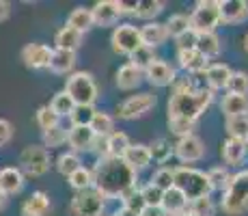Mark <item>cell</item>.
<instances>
[{"mask_svg": "<svg viewBox=\"0 0 248 216\" xmlns=\"http://www.w3.org/2000/svg\"><path fill=\"white\" fill-rule=\"evenodd\" d=\"M166 31H169V37H181L184 33L190 31V17L184 16V13H175V16L169 17V22H166Z\"/></svg>", "mask_w": 248, "mask_h": 216, "instance_id": "e575fe53", "label": "cell"}, {"mask_svg": "<svg viewBox=\"0 0 248 216\" xmlns=\"http://www.w3.org/2000/svg\"><path fill=\"white\" fill-rule=\"evenodd\" d=\"M11 138H13V126L7 119H0V147L7 145Z\"/></svg>", "mask_w": 248, "mask_h": 216, "instance_id": "f5cc1de1", "label": "cell"}, {"mask_svg": "<svg viewBox=\"0 0 248 216\" xmlns=\"http://www.w3.org/2000/svg\"><path fill=\"white\" fill-rule=\"evenodd\" d=\"M65 93L74 100L76 106H93L99 98L97 84H95L93 76L89 71H76L67 78L65 84Z\"/></svg>", "mask_w": 248, "mask_h": 216, "instance_id": "5b68a950", "label": "cell"}, {"mask_svg": "<svg viewBox=\"0 0 248 216\" xmlns=\"http://www.w3.org/2000/svg\"><path fill=\"white\" fill-rule=\"evenodd\" d=\"M205 78H207L209 91H216V89H227V83L231 78V69L225 63H214L207 65L205 69Z\"/></svg>", "mask_w": 248, "mask_h": 216, "instance_id": "d4e9b609", "label": "cell"}, {"mask_svg": "<svg viewBox=\"0 0 248 216\" xmlns=\"http://www.w3.org/2000/svg\"><path fill=\"white\" fill-rule=\"evenodd\" d=\"M214 102V91L209 89H197L190 83H181L177 84L175 93L169 100V117H177V119H188L194 121L212 106Z\"/></svg>", "mask_w": 248, "mask_h": 216, "instance_id": "7a4b0ae2", "label": "cell"}, {"mask_svg": "<svg viewBox=\"0 0 248 216\" xmlns=\"http://www.w3.org/2000/svg\"><path fill=\"white\" fill-rule=\"evenodd\" d=\"M147 147H149L151 160H155V162H166L170 156H173V145H170L166 138H158V141H154Z\"/></svg>", "mask_w": 248, "mask_h": 216, "instance_id": "f35d334b", "label": "cell"}, {"mask_svg": "<svg viewBox=\"0 0 248 216\" xmlns=\"http://www.w3.org/2000/svg\"><path fill=\"white\" fill-rule=\"evenodd\" d=\"M222 210L231 216L244 214L248 210V171L231 175L225 195H222Z\"/></svg>", "mask_w": 248, "mask_h": 216, "instance_id": "277c9868", "label": "cell"}, {"mask_svg": "<svg viewBox=\"0 0 248 216\" xmlns=\"http://www.w3.org/2000/svg\"><path fill=\"white\" fill-rule=\"evenodd\" d=\"M91 130L95 132L97 138H108L114 132V119L108 113L95 110V117H93V121H91Z\"/></svg>", "mask_w": 248, "mask_h": 216, "instance_id": "1f68e13d", "label": "cell"}, {"mask_svg": "<svg viewBox=\"0 0 248 216\" xmlns=\"http://www.w3.org/2000/svg\"><path fill=\"white\" fill-rule=\"evenodd\" d=\"M225 128H227L229 138L248 141V115H240V117H227Z\"/></svg>", "mask_w": 248, "mask_h": 216, "instance_id": "d6a6232c", "label": "cell"}, {"mask_svg": "<svg viewBox=\"0 0 248 216\" xmlns=\"http://www.w3.org/2000/svg\"><path fill=\"white\" fill-rule=\"evenodd\" d=\"M112 216H140V214H136V212H132V210H127V208H121V210H117Z\"/></svg>", "mask_w": 248, "mask_h": 216, "instance_id": "6f0895ef", "label": "cell"}, {"mask_svg": "<svg viewBox=\"0 0 248 216\" xmlns=\"http://www.w3.org/2000/svg\"><path fill=\"white\" fill-rule=\"evenodd\" d=\"M121 199H123V208H127V210H132V212H136V214H140L142 210L147 208L145 205V199H142V195H140V190L136 188H130L125 195H121Z\"/></svg>", "mask_w": 248, "mask_h": 216, "instance_id": "ee69618b", "label": "cell"}, {"mask_svg": "<svg viewBox=\"0 0 248 216\" xmlns=\"http://www.w3.org/2000/svg\"><path fill=\"white\" fill-rule=\"evenodd\" d=\"M9 11H11V7H9V2H4V0H0V22H4L9 17Z\"/></svg>", "mask_w": 248, "mask_h": 216, "instance_id": "9f6ffc18", "label": "cell"}, {"mask_svg": "<svg viewBox=\"0 0 248 216\" xmlns=\"http://www.w3.org/2000/svg\"><path fill=\"white\" fill-rule=\"evenodd\" d=\"M188 208L192 216H214V201L209 197H199V199L190 201Z\"/></svg>", "mask_w": 248, "mask_h": 216, "instance_id": "bcb514c9", "label": "cell"}, {"mask_svg": "<svg viewBox=\"0 0 248 216\" xmlns=\"http://www.w3.org/2000/svg\"><path fill=\"white\" fill-rule=\"evenodd\" d=\"M52 59V48H47L46 43H28L22 50V61L31 69H46L50 67Z\"/></svg>", "mask_w": 248, "mask_h": 216, "instance_id": "7c38bea8", "label": "cell"}, {"mask_svg": "<svg viewBox=\"0 0 248 216\" xmlns=\"http://www.w3.org/2000/svg\"><path fill=\"white\" fill-rule=\"evenodd\" d=\"M67 26L84 35V33H87L91 26H95V22H93V13H91V9H84V7L74 9V11L69 13V17H67Z\"/></svg>", "mask_w": 248, "mask_h": 216, "instance_id": "f546056e", "label": "cell"}, {"mask_svg": "<svg viewBox=\"0 0 248 216\" xmlns=\"http://www.w3.org/2000/svg\"><path fill=\"white\" fill-rule=\"evenodd\" d=\"M63 143H67V128L56 126L52 130H46L44 132V145L46 147H61Z\"/></svg>", "mask_w": 248, "mask_h": 216, "instance_id": "f6af8a7d", "label": "cell"}, {"mask_svg": "<svg viewBox=\"0 0 248 216\" xmlns=\"http://www.w3.org/2000/svg\"><path fill=\"white\" fill-rule=\"evenodd\" d=\"M173 216H192V214H190L188 210H184V212H179V214H173Z\"/></svg>", "mask_w": 248, "mask_h": 216, "instance_id": "91938a15", "label": "cell"}, {"mask_svg": "<svg viewBox=\"0 0 248 216\" xmlns=\"http://www.w3.org/2000/svg\"><path fill=\"white\" fill-rule=\"evenodd\" d=\"M71 216H102L104 214V197L95 188L76 193V197L69 203Z\"/></svg>", "mask_w": 248, "mask_h": 216, "instance_id": "ba28073f", "label": "cell"}, {"mask_svg": "<svg viewBox=\"0 0 248 216\" xmlns=\"http://www.w3.org/2000/svg\"><path fill=\"white\" fill-rule=\"evenodd\" d=\"M136 186V171L127 165L123 158L104 156L97 160L93 169V188L104 199L125 195Z\"/></svg>", "mask_w": 248, "mask_h": 216, "instance_id": "6da1fadb", "label": "cell"}, {"mask_svg": "<svg viewBox=\"0 0 248 216\" xmlns=\"http://www.w3.org/2000/svg\"><path fill=\"white\" fill-rule=\"evenodd\" d=\"M248 156V143L246 141H237V138H227L222 143V160L231 166H237L246 160Z\"/></svg>", "mask_w": 248, "mask_h": 216, "instance_id": "e0dca14e", "label": "cell"}, {"mask_svg": "<svg viewBox=\"0 0 248 216\" xmlns=\"http://www.w3.org/2000/svg\"><path fill=\"white\" fill-rule=\"evenodd\" d=\"M177 61H179L181 69H186L188 74H201V71L207 69V59H205L197 48H194V50H179Z\"/></svg>", "mask_w": 248, "mask_h": 216, "instance_id": "d6986e66", "label": "cell"}, {"mask_svg": "<svg viewBox=\"0 0 248 216\" xmlns=\"http://www.w3.org/2000/svg\"><path fill=\"white\" fill-rule=\"evenodd\" d=\"M95 117V108L93 106H76L71 110L69 119H71V126H91Z\"/></svg>", "mask_w": 248, "mask_h": 216, "instance_id": "7dc6e473", "label": "cell"}, {"mask_svg": "<svg viewBox=\"0 0 248 216\" xmlns=\"http://www.w3.org/2000/svg\"><path fill=\"white\" fill-rule=\"evenodd\" d=\"M130 138H127L125 132H112L110 136L106 138V156L112 158H123V153L130 147Z\"/></svg>", "mask_w": 248, "mask_h": 216, "instance_id": "4dcf8cb0", "label": "cell"}, {"mask_svg": "<svg viewBox=\"0 0 248 216\" xmlns=\"http://www.w3.org/2000/svg\"><path fill=\"white\" fill-rule=\"evenodd\" d=\"M218 13H220V22L240 24L248 17V2H244V0H220Z\"/></svg>", "mask_w": 248, "mask_h": 216, "instance_id": "4fadbf2b", "label": "cell"}, {"mask_svg": "<svg viewBox=\"0 0 248 216\" xmlns=\"http://www.w3.org/2000/svg\"><path fill=\"white\" fill-rule=\"evenodd\" d=\"M169 39V31H166V24L160 22H147L140 28V41L147 48H158Z\"/></svg>", "mask_w": 248, "mask_h": 216, "instance_id": "ac0fdd59", "label": "cell"}, {"mask_svg": "<svg viewBox=\"0 0 248 216\" xmlns=\"http://www.w3.org/2000/svg\"><path fill=\"white\" fill-rule=\"evenodd\" d=\"M140 216H169V214H166L162 208H145L140 212Z\"/></svg>", "mask_w": 248, "mask_h": 216, "instance_id": "11a10c76", "label": "cell"}, {"mask_svg": "<svg viewBox=\"0 0 248 216\" xmlns=\"http://www.w3.org/2000/svg\"><path fill=\"white\" fill-rule=\"evenodd\" d=\"M192 128H194V121H188V119H177V117H169V130L173 134H177L179 138L192 134Z\"/></svg>", "mask_w": 248, "mask_h": 216, "instance_id": "f907efd6", "label": "cell"}, {"mask_svg": "<svg viewBox=\"0 0 248 216\" xmlns=\"http://www.w3.org/2000/svg\"><path fill=\"white\" fill-rule=\"evenodd\" d=\"M154 61H158V59H155V54H154V48H147V46H140L134 54L130 56V63L136 65L140 71H145L147 67L154 63Z\"/></svg>", "mask_w": 248, "mask_h": 216, "instance_id": "ab89813d", "label": "cell"}, {"mask_svg": "<svg viewBox=\"0 0 248 216\" xmlns=\"http://www.w3.org/2000/svg\"><path fill=\"white\" fill-rule=\"evenodd\" d=\"M218 24H220V13H218L216 0H201L194 4V11L190 13V28L197 35L214 33Z\"/></svg>", "mask_w": 248, "mask_h": 216, "instance_id": "8992f818", "label": "cell"}, {"mask_svg": "<svg viewBox=\"0 0 248 216\" xmlns=\"http://www.w3.org/2000/svg\"><path fill=\"white\" fill-rule=\"evenodd\" d=\"M244 46H246V52H248V35H246V41H244Z\"/></svg>", "mask_w": 248, "mask_h": 216, "instance_id": "94428289", "label": "cell"}, {"mask_svg": "<svg viewBox=\"0 0 248 216\" xmlns=\"http://www.w3.org/2000/svg\"><path fill=\"white\" fill-rule=\"evenodd\" d=\"M197 50L201 52L205 59H214V56H218L222 50L220 37H218L216 33H203V35L197 37Z\"/></svg>", "mask_w": 248, "mask_h": 216, "instance_id": "f1b7e54d", "label": "cell"}, {"mask_svg": "<svg viewBox=\"0 0 248 216\" xmlns=\"http://www.w3.org/2000/svg\"><path fill=\"white\" fill-rule=\"evenodd\" d=\"M80 166H82V162H80V158L76 156L74 151H67V153H61L59 160H56V169H59L61 175L69 177L74 171H78Z\"/></svg>", "mask_w": 248, "mask_h": 216, "instance_id": "8d00e7d4", "label": "cell"}, {"mask_svg": "<svg viewBox=\"0 0 248 216\" xmlns=\"http://www.w3.org/2000/svg\"><path fill=\"white\" fill-rule=\"evenodd\" d=\"M69 186H71L74 190H78V193L93 188V171H89V169H84V166H80L78 171H74V173L69 175Z\"/></svg>", "mask_w": 248, "mask_h": 216, "instance_id": "836d02e7", "label": "cell"}, {"mask_svg": "<svg viewBox=\"0 0 248 216\" xmlns=\"http://www.w3.org/2000/svg\"><path fill=\"white\" fill-rule=\"evenodd\" d=\"M151 184L154 186H158V188L164 193V190H169V188H173L175 186V173L173 169H158L154 173V177H151Z\"/></svg>", "mask_w": 248, "mask_h": 216, "instance_id": "c3c4849f", "label": "cell"}, {"mask_svg": "<svg viewBox=\"0 0 248 216\" xmlns=\"http://www.w3.org/2000/svg\"><path fill=\"white\" fill-rule=\"evenodd\" d=\"M4 205H7V195L0 193V210H4Z\"/></svg>", "mask_w": 248, "mask_h": 216, "instance_id": "680465c9", "label": "cell"}, {"mask_svg": "<svg viewBox=\"0 0 248 216\" xmlns=\"http://www.w3.org/2000/svg\"><path fill=\"white\" fill-rule=\"evenodd\" d=\"M20 165H22V169L32 177L46 175V173L50 171V153H47L46 147L28 145V147H24L20 153Z\"/></svg>", "mask_w": 248, "mask_h": 216, "instance_id": "9c48e42d", "label": "cell"}, {"mask_svg": "<svg viewBox=\"0 0 248 216\" xmlns=\"http://www.w3.org/2000/svg\"><path fill=\"white\" fill-rule=\"evenodd\" d=\"M173 173H175V188H179L186 195L188 203L199 199V197H209V193H212L207 173L199 169H190V166H177V169H173Z\"/></svg>", "mask_w": 248, "mask_h": 216, "instance_id": "3957f363", "label": "cell"}, {"mask_svg": "<svg viewBox=\"0 0 248 216\" xmlns=\"http://www.w3.org/2000/svg\"><path fill=\"white\" fill-rule=\"evenodd\" d=\"M82 39L84 35L69 26H63L54 37V43H56V50H67V52H76L80 46H82Z\"/></svg>", "mask_w": 248, "mask_h": 216, "instance_id": "484cf974", "label": "cell"}, {"mask_svg": "<svg viewBox=\"0 0 248 216\" xmlns=\"http://www.w3.org/2000/svg\"><path fill=\"white\" fill-rule=\"evenodd\" d=\"M24 188V175L16 166H7L0 171V193L4 195H17Z\"/></svg>", "mask_w": 248, "mask_h": 216, "instance_id": "44dd1931", "label": "cell"}, {"mask_svg": "<svg viewBox=\"0 0 248 216\" xmlns=\"http://www.w3.org/2000/svg\"><path fill=\"white\" fill-rule=\"evenodd\" d=\"M246 143H248V141H246Z\"/></svg>", "mask_w": 248, "mask_h": 216, "instance_id": "6125c7cd", "label": "cell"}, {"mask_svg": "<svg viewBox=\"0 0 248 216\" xmlns=\"http://www.w3.org/2000/svg\"><path fill=\"white\" fill-rule=\"evenodd\" d=\"M145 78L149 80L154 86H169L175 83V69L164 61H154L149 67L145 69Z\"/></svg>", "mask_w": 248, "mask_h": 216, "instance_id": "2e32d148", "label": "cell"}, {"mask_svg": "<svg viewBox=\"0 0 248 216\" xmlns=\"http://www.w3.org/2000/svg\"><path fill=\"white\" fill-rule=\"evenodd\" d=\"M197 37L199 35L192 31V28H190L188 33H184L181 37H177V39H175L177 41V52L179 50H194V48H197Z\"/></svg>", "mask_w": 248, "mask_h": 216, "instance_id": "816d5d0a", "label": "cell"}, {"mask_svg": "<svg viewBox=\"0 0 248 216\" xmlns=\"http://www.w3.org/2000/svg\"><path fill=\"white\" fill-rule=\"evenodd\" d=\"M110 43H112V50L117 52V54L132 56L138 48L142 46L140 28H136L134 24H121V26H117L112 31Z\"/></svg>", "mask_w": 248, "mask_h": 216, "instance_id": "52a82bcc", "label": "cell"}, {"mask_svg": "<svg viewBox=\"0 0 248 216\" xmlns=\"http://www.w3.org/2000/svg\"><path fill=\"white\" fill-rule=\"evenodd\" d=\"M50 108L54 110L59 117H69L71 115V110L76 108V104H74V100L69 98L65 91H61V93H56L54 98H52V102H50Z\"/></svg>", "mask_w": 248, "mask_h": 216, "instance_id": "74e56055", "label": "cell"}, {"mask_svg": "<svg viewBox=\"0 0 248 216\" xmlns=\"http://www.w3.org/2000/svg\"><path fill=\"white\" fill-rule=\"evenodd\" d=\"M37 126L46 132V130H52V128L61 126V117L50 106H41L39 110H37Z\"/></svg>", "mask_w": 248, "mask_h": 216, "instance_id": "7bdbcfd3", "label": "cell"}, {"mask_svg": "<svg viewBox=\"0 0 248 216\" xmlns=\"http://www.w3.org/2000/svg\"><path fill=\"white\" fill-rule=\"evenodd\" d=\"M207 180H209L212 190H225L229 186L231 175H229L227 166H214V169H209V173H207Z\"/></svg>", "mask_w": 248, "mask_h": 216, "instance_id": "60d3db41", "label": "cell"}, {"mask_svg": "<svg viewBox=\"0 0 248 216\" xmlns=\"http://www.w3.org/2000/svg\"><path fill=\"white\" fill-rule=\"evenodd\" d=\"M162 9H164V2L160 0H140L136 4V17L140 20H154L155 16H160Z\"/></svg>", "mask_w": 248, "mask_h": 216, "instance_id": "d590c367", "label": "cell"}, {"mask_svg": "<svg viewBox=\"0 0 248 216\" xmlns=\"http://www.w3.org/2000/svg\"><path fill=\"white\" fill-rule=\"evenodd\" d=\"M95 132L91 130V126H71L67 130V143L69 147L76 151H84V150H93L95 143Z\"/></svg>", "mask_w": 248, "mask_h": 216, "instance_id": "9a60e30c", "label": "cell"}, {"mask_svg": "<svg viewBox=\"0 0 248 216\" xmlns=\"http://www.w3.org/2000/svg\"><path fill=\"white\" fill-rule=\"evenodd\" d=\"M123 160L127 162V165L132 166L136 173L138 171H142V169H147V166L151 165V153H149V147L147 145H130L127 147V151L123 153Z\"/></svg>", "mask_w": 248, "mask_h": 216, "instance_id": "7402d4cb", "label": "cell"}, {"mask_svg": "<svg viewBox=\"0 0 248 216\" xmlns=\"http://www.w3.org/2000/svg\"><path fill=\"white\" fill-rule=\"evenodd\" d=\"M76 65V52H67V50H52V59H50V67L47 69L54 71V74H67L74 69Z\"/></svg>", "mask_w": 248, "mask_h": 216, "instance_id": "83f0119b", "label": "cell"}, {"mask_svg": "<svg viewBox=\"0 0 248 216\" xmlns=\"http://www.w3.org/2000/svg\"><path fill=\"white\" fill-rule=\"evenodd\" d=\"M142 76H145V71H140L132 63H125L123 67H119V71H117V86L123 91H132L140 84Z\"/></svg>", "mask_w": 248, "mask_h": 216, "instance_id": "cb8c5ba5", "label": "cell"}, {"mask_svg": "<svg viewBox=\"0 0 248 216\" xmlns=\"http://www.w3.org/2000/svg\"><path fill=\"white\" fill-rule=\"evenodd\" d=\"M220 110L227 117H240V115H248V95H235L227 93L222 98Z\"/></svg>", "mask_w": 248, "mask_h": 216, "instance_id": "4316f807", "label": "cell"}, {"mask_svg": "<svg viewBox=\"0 0 248 216\" xmlns=\"http://www.w3.org/2000/svg\"><path fill=\"white\" fill-rule=\"evenodd\" d=\"M50 212V197L44 190H37L22 203V216H47Z\"/></svg>", "mask_w": 248, "mask_h": 216, "instance_id": "ffe728a7", "label": "cell"}, {"mask_svg": "<svg viewBox=\"0 0 248 216\" xmlns=\"http://www.w3.org/2000/svg\"><path fill=\"white\" fill-rule=\"evenodd\" d=\"M154 106H155V95L138 93V95L127 98L125 102L117 108V115H119V119L132 121V119H138V117H142V115H147Z\"/></svg>", "mask_w": 248, "mask_h": 216, "instance_id": "30bf717a", "label": "cell"}, {"mask_svg": "<svg viewBox=\"0 0 248 216\" xmlns=\"http://www.w3.org/2000/svg\"><path fill=\"white\" fill-rule=\"evenodd\" d=\"M140 195H142V199H145V205H147V208H160L162 195H164V193H162L158 186H154V184L149 182L145 188H140Z\"/></svg>", "mask_w": 248, "mask_h": 216, "instance_id": "681fc988", "label": "cell"}, {"mask_svg": "<svg viewBox=\"0 0 248 216\" xmlns=\"http://www.w3.org/2000/svg\"><path fill=\"white\" fill-rule=\"evenodd\" d=\"M227 91L235 95H248V74L246 71H231L227 83Z\"/></svg>", "mask_w": 248, "mask_h": 216, "instance_id": "b9f144b4", "label": "cell"}, {"mask_svg": "<svg viewBox=\"0 0 248 216\" xmlns=\"http://www.w3.org/2000/svg\"><path fill=\"white\" fill-rule=\"evenodd\" d=\"M91 13H93V22L97 26H114L119 22V17H121L117 0H102V2H97L91 9Z\"/></svg>", "mask_w": 248, "mask_h": 216, "instance_id": "5bb4252c", "label": "cell"}, {"mask_svg": "<svg viewBox=\"0 0 248 216\" xmlns=\"http://www.w3.org/2000/svg\"><path fill=\"white\" fill-rule=\"evenodd\" d=\"M160 208L164 210L169 216H173V214H179V212H184L186 208H188V199H186V195L181 193L179 188H169V190H164V195H162V203H160Z\"/></svg>", "mask_w": 248, "mask_h": 216, "instance_id": "603a6c76", "label": "cell"}, {"mask_svg": "<svg viewBox=\"0 0 248 216\" xmlns=\"http://www.w3.org/2000/svg\"><path fill=\"white\" fill-rule=\"evenodd\" d=\"M173 156H177L181 162H199L205 156V145L197 134H188L173 145Z\"/></svg>", "mask_w": 248, "mask_h": 216, "instance_id": "8fae6325", "label": "cell"}, {"mask_svg": "<svg viewBox=\"0 0 248 216\" xmlns=\"http://www.w3.org/2000/svg\"><path fill=\"white\" fill-rule=\"evenodd\" d=\"M121 16H136V4L138 2H125V0H117Z\"/></svg>", "mask_w": 248, "mask_h": 216, "instance_id": "db71d44e", "label": "cell"}]
</instances>
